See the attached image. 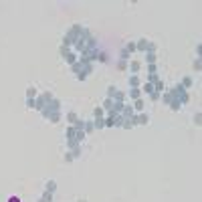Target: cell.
Wrapping results in <instances>:
<instances>
[{"mask_svg":"<svg viewBox=\"0 0 202 202\" xmlns=\"http://www.w3.org/2000/svg\"><path fill=\"white\" fill-rule=\"evenodd\" d=\"M81 31H83V27L81 24H73L69 31L63 34V42L61 45H65V47H69V49H73V45L77 42V38L81 37Z\"/></svg>","mask_w":202,"mask_h":202,"instance_id":"obj_1","label":"cell"},{"mask_svg":"<svg viewBox=\"0 0 202 202\" xmlns=\"http://www.w3.org/2000/svg\"><path fill=\"white\" fill-rule=\"evenodd\" d=\"M168 91H170L172 99H174V101H178L180 105H186V103L190 101V93H188L186 89H184L182 85H180V83H176L172 89H168Z\"/></svg>","mask_w":202,"mask_h":202,"instance_id":"obj_2","label":"cell"},{"mask_svg":"<svg viewBox=\"0 0 202 202\" xmlns=\"http://www.w3.org/2000/svg\"><path fill=\"white\" fill-rule=\"evenodd\" d=\"M135 51L137 53H158V45L150 38H137L135 41Z\"/></svg>","mask_w":202,"mask_h":202,"instance_id":"obj_3","label":"cell"},{"mask_svg":"<svg viewBox=\"0 0 202 202\" xmlns=\"http://www.w3.org/2000/svg\"><path fill=\"white\" fill-rule=\"evenodd\" d=\"M61 111V99H57V97H53L49 103H47V107L41 111L42 113V117L45 119H49V115H53V113H59Z\"/></svg>","mask_w":202,"mask_h":202,"instance_id":"obj_4","label":"cell"},{"mask_svg":"<svg viewBox=\"0 0 202 202\" xmlns=\"http://www.w3.org/2000/svg\"><path fill=\"white\" fill-rule=\"evenodd\" d=\"M53 97H55V95H53L51 91H42L41 95H37V99H34V101H37V103H34V109H37V111H42V109L47 107V103L53 99Z\"/></svg>","mask_w":202,"mask_h":202,"instance_id":"obj_5","label":"cell"},{"mask_svg":"<svg viewBox=\"0 0 202 202\" xmlns=\"http://www.w3.org/2000/svg\"><path fill=\"white\" fill-rule=\"evenodd\" d=\"M105 127H121V115L107 113L105 115Z\"/></svg>","mask_w":202,"mask_h":202,"instance_id":"obj_6","label":"cell"},{"mask_svg":"<svg viewBox=\"0 0 202 202\" xmlns=\"http://www.w3.org/2000/svg\"><path fill=\"white\" fill-rule=\"evenodd\" d=\"M127 85H130V89H140L141 87L140 75H130V77H127Z\"/></svg>","mask_w":202,"mask_h":202,"instance_id":"obj_7","label":"cell"},{"mask_svg":"<svg viewBox=\"0 0 202 202\" xmlns=\"http://www.w3.org/2000/svg\"><path fill=\"white\" fill-rule=\"evenodd\" d=\"M126 99H127L126 91H121V89H115V93H113V97H111V101H117V103H126Z\"/></svg>","mask_w":202,"mask_h":202,"instance_id":"obj_8","label":"cell"},{"mask_svg":"<svg viewBox=\"0 0 202 202\" xmlns=\"http://www.w3.org/2000/svg\"><path fill=\"white\" fill-rule=\"evenodd\" d=\"M127 69H130V73H131V75H137V73H140V69H141V63L134 59V61H130V63H127Z\"/></svg>","mask_w":202,"mask_h":202,"instance_id":"obj_9","label":"cell"},{"mask_svg":"<svg viewBox=\"0 0 202 202\" xmlns=\"http://www.w3.org/2000/svg\"><path fill=\"white\" fill-rule=\"evenodd\" d=\"M63 59H65V61L69 63V65H75V63L79 61V55H77L75 51H69V53H67V55H65V57H63Z\"/></svg>","mask_w":202,"mask_h":202,"instance_id":"obj_10","label":"cell"},{"mask_svg":"<svg viewBox=\"0 0 202 202\" xmlns=\"http://www.w3.org/2000/svg\"><path fill=\"white\" fill-rule=\"evenodd\" d=\"M135 119H137V126H148L150 123V115L148 113H135Z\"/></svg>","mask_w":202,"mask_h":202,"instance_id":"obj_11","label":"cell"},{"mask_svg":"<svg viewBox=\"0 0 202 202\" xmlns=\"http://www.w3.org/2000/svg\"><path fill=\"white\" fill-rule=\"evenodd\" d=\"M131 107H134V111H135V113H144V99H141V97H140V99H135Z\"/></svg>","mask_w":202,"mask_h":202,"instance_id":"obj_12","label":"cell"},{"mask_svg":"<svg viewBox=\"0 0 202 202\" xmlns=\"http://www.w3.org/2000/svg\"><path fill=\"white\" fill-rule=\"evenodd\" d=\"M158 61V53H145V63L148 65H156Z\"/></svg>","mask_w":202,"mask_h":202,"instance_id":"obj_13","label":"cell"},{"mask_svg":"<svg viewBox=\"0 0 202 202\" xmlns=\"http://www.w3.org/2000/svg\"><path fill=\"white\" fill-rule=\"evenodd\" d=\"M141 93H145V95H150V93H154V85L152 83H148V81H145V83H141Z\"/></svg>","mask_w":202,"mask_h":202,"instance_id":"obj_14","label":"cell"},{"mask_svg":"<svg viewBox=\"0 0 202 202\" xmlns=\"http://www.w3.org/2000/svg\"><path fill=\"white\" fill-rule=\"evenodd\" d=\"M180 85H182V87L188 91V89H192V85H194V79H192V77H184V79H182V83H180Z\"/></svg>","mask_w":202,"mask_h":202,"instance_id":"obj_15","label":"cell"},{"mask_svg":"<svg viewBox=\"0 0 202 202\" xmlns=\"http://www.w3.org/2000/svg\"><path fill=\"white\" fill-rule=\"evenodd\" d=\"M160 99H162V103H164V105H170V103H172V95H170L168 89H166V91L160 95Z\"/></svg>","mask_w":202,"mask_h":202,"instance_id":"obj_16","label":"cell"},{"mask_svg":"<svg viewBox=\"0 0 202 202\" xmlns=\"http://www.w3.org/2000/svg\"><path fill=\"white\" fill-rule=\"evenodd\" d=\"M154 91H156V93H164L166 91V85H164V81H156V83H154Z\"/></svg>","mask_w":202,"mask_h":202,"instance_id":"obj_17","label":"cell"},{"mask_svg":"<svg viewBox=\"0 0 202 202\" xmlns=\"http://www.w3.org/2000/svg\"><path fill=\"white\" fill-rule=\"evenodd\" d=\"M75 148H81V141H77L75 137H73V140H67V150H69V152L75 150Z\"/></svg>","mask_w":202,"mask_h":202,"instance_id":"obj_18","label":"cell"},{"mask_svg":"<svg viewBox=\"0 0 202 202\" xmlns=\"http://www.w3.org/2000/svg\"><path fill=\"white\" fill-rule=\"evenodd\" d=\"M93 127H95V130H103V127H105V117L93 119Z\"/></svg>","mask_w":202,"mask_h":202,"instance_id":"obj_19","label":"cell"},{"mask_svg":"<svg viewBox=\"0 0 202 202\" xmlns=\"http://www.w3.org/2000/svg\"><path fill=\"white\" fill-rule=\"evenodd\" d=\"M105 115H107V113L103 111V107H101V105H97L95 109H93V119H97V117H105Z\"/></svg>","mask_w":202,"mask_h":202,"instance_id":"obj_20","label":"cell"},{"mask_svg":"<svg viewBox=\"0 0 202 202\" xmlns=\"http://www.w3.org/2000/svg\"><path fill=\"white\" fill-rule=\"evenodd\" d=\"M75 134H77V131H75V127H73V126H69L67 130H65V141H67V140H73V137H75Z\"/></svg>","mask_w":202,"mask_h":202,"instance_id":"obj_21","label":"cell"},{"mask_svg":"<svg viewBox=\"0 0 202 202\" xmlns=\"http://www.w3.org/2000/svg\"><path fill=\"white\" fill-rule=\"evenodd\" d=\"M61 117H63V113L59 111V113H53V115H49V119H47V121H49V123H59V121H61Z\"/></svg>","mask_w":202,"mask_h":202,"instance_id":"obj_22","label":"cell"},{"mask_svg":"<svg viewBox=\"0 0 202 202\" xmlns=\"http://www.w3.org/2000/svg\"><path fill=\"white\" fill-rule=\"evenodd\" d=\"M140 97H141V89H130V99L131 101L140 99Z\"/></svg>","mask_w":202,"mask_h":202,"instance_id":"obj_23","label":"cell"},{"mask_svg":"<svg viewBox=\"0 0 202 202\" xmlns=\"http://www.w3.org/2000/svg\"><path fill=\"white\" fill-rule=\"evenodd\" d=\"M77 119H79V115H77L75 111H69V113H67V121H69V126H73Z\"/></svg>","mask_w":202,"mask_h":202,"instance_id":"obj_24","label":"cell"},{"mask_svg":"<svg viewBox=\"0 0 202 202\" xmlns=\"http://www.w3.org/2000/svg\"><path fill=\"white\" fill-rule=\"evenodd\" d=\"M123 49L127 51V53H135V41H130V42H126V45H123Z\"/></svg>","mask_w":202,"mask_h":202,"instance_id":"obj_25","label":"cell"},{"mask_svg":"<svg viewBox=\"0 0 202 202\" xmlns=\"http://www.w3.org/2000/svg\"><path fill=\"white\" fill-rule=\"evenodd\" d=\"M37 95H38V91L34 87H28L27 89V99H37Z\"/></svg>","mask_w":202,"mask_h":202,"instance_id":"obj_26","label":"cell"},{"mask_svg":"<svg viewBox=\"0 0 202 202\" xmlns=\"http://www.w3.org/2000/svg\"><path fill=\"white\" fill-rule=\"evenodd\" d=\"M45 190L47 192H55V190H57V182H55V180H49L47 186H45Z\"/></svg>","mask_w":202,"mask_h":202,"instance_id":"obj_27","label":"cell"},{"mask_svg":"<svg viewBox=\"0 0 202 202\" xmlns=\"http://www.w3.org/2000/svg\"><path fill=\"white\" fill-rule=\"evenodd\" d=\"M101 107H103V111H105V113H109V111H111V107H113V101H111V99H105Z\"/></svg>","mask_w":202,"mask_h":202,"instance_id":"obj_28","label":"cell"},{"mask_svg":"<svg viewBox=\"0 0 202 202\" xmlns=\"http://www.w3.org/2000/svg\"><path fill=\"white\" fill-rule=\"evenodd\" d=\"M93 130H95V127H93V119H89V121H85V127H83V131H85V134H91Z\"/></svg>","mask_w":202,"mask_h":202,"instance_id":"obj_29","label":"cell"},{"mask_svg":"<svg viewBox=\"0 0 202 202\" xmlns=\"http://www.w3.org/2000/svg\"><path fill=\"white\" fill-rule=\"evenodd\" d=\"M192 67H194V71H196V73H200V71H202V61H200L198 57H194V63H192Z\"/></svg>","mask_w":202,"mask_h":202,"instance_id":"obj_30","label":"cell"},{"mask_svg":"<svg viewBox=\"0 0 202 202\" xmlns=\"http://www.w3.org/2000/svg\"><path fill=\"white\" fill-rule=\"evenodd\" d=\"M73 127H75V131H81L85 127V119H77V121L73 123Z\"/></svg>","mask_w":202,"mask_h":202,"instance_id":"obj_31","label":"cell"},{"mask_svg":"<svg viewBox=\"0 0 202 202\" xmlns=\"http://www.w3.org/2000/svg\"><path fill=\"white\" fill-rule=\"evenodd\" d=\"M194 126L196 127L202 126V113H200V111H196V113H194Z\"/></svg>","mask_w":202,"mask_h":202,"instance_id":"obj_32","label":"cell"},{"mask_svg":"<svg viewBox=\"0 0 202 202\" xmlns=\"http://www.w3.org/2000/svg\"><path fill=\"white\" fill-rule=\"evenodd\" d=\"M85 137H87V134H85L83 130H81V131H77V134H75V140H77V141H81V144L85 141Z\"/></svg>","mask_w":202,"mask_h":202,"instance_id":"obj_33","label":"cell"},{"mask_svg":"<svg viewBox=\"0 0 202 202\" xmlns=\"http://www.w3.org/2000/svg\"><path fill=\"white\" fill-rule=\"evenodd\" d=\"M41 198L45 200V202H53V192H47V190H45V192H42V196H41Z\"/></svg>","mask_w":202,"mask_h":202,"instance_id":"obj_34","label":"cell"},{"mask_svg":"<svg viewBox=\"0 0 202 202\" xmlns=\"http://www.w3.org/2000/svg\"><path fill=\"white\" fill-rule=\"evenodd\" d=\"M119 61H130V53L126 49H121V53H119Z\"/></svg>","mask_w":202,"mask_h":202,"instance_id":"obj_35","label":"cell"},{"mask_svg":"<svg viewBox=\"0 0 202 202\" xmlns=\"http://www.w3.org/2000/svg\"><path fill=\"white\" fill-rule=\"evenodd\" d=\"M156 81H160V75H158V73H156V75H148V83H156Z\"/></svg>","mask_w":202,"mask_h":202,"instance_id":"obj_36","label":"cell"},{"mask_svg":"<svg viewBox=\"0 0 202 202\" xmlns=\"http://www.w3.org/2000/svg\"><path fill=\"white\" fill-rule=\"evenodd\" d=\"M160 95H162V93H156V91H154V93H150V101H154V103H156V101H160Z\"/></svg>","mask_w":202,"mask_h":202,"instance_id":"obj_37","label":"cell"},{"mask_svg":"<svg viewBox=\"0 0 202 202\" xmlns=\"http://www.w3.org/2000/svg\"><path fill=\"white\" fill-rule=\"evenodd\" d=\"M117 69L119 71H127V61H117Z\"/></svg>","mask_w":202,"mask_h":202,"instance_id":"obj_38","label":"cell"},{"mask_svg":"<svg viewBox=\"0 0 202 202\" xmlns=\"http://www.w3.org/2000/svg\"><path fill=\"white\" fill-rule=\"evenodd\" d=\"M69 51H71V49H69V47H65V45H61V47H59V53H61V57H65Z\"/></svg>","mask_w":202,"mask_h":202,"instance_id":"obj_39","label":"cell"},{"mask_svg":"<svg viewBox=\"0 0 202 202\" xmlns=\"http://www.w3.org/2000/svg\"><path fill=\"white\" fill-rule=\"evenodd\" d=\"M71 156L75 158V160H77V158H81V148H75V150H71Z\"/></svg>","mask_w":202,"mask_h":202,"instance_id":"obj_40","label":"cell"},{"mask_svg":"<svg viewBox=\"0 0 202 202\" xmlns=\"http://www.w3.org/2000/svg\"><path fill=\"white\" fill-rule=\"evenodd\" d=\"M148 73L150 75H156L158 73V65H148Z\"/></svg>","mask_w":202,"mask_h":202,"instance_id":"obj_41","label":"cell"},{"mask_svg":"<svg viewBox=\"0 0 202 202\" xmlns=\"http://www.w3.org/2000/svg\"><path fill=\"white\" fill-rule=\"evenodd\" d=\"M194 53H196V57L200 59V55H202V45L198 42V45H196V49H194Z\"/></svg>","mask_w":202,"mask_h":202,"instance_id":"obj_42","label":"cell"},{"mask_svg":"<svg viewBox=\"0 0 202 202\" xmlns=\"http://www.w3.org/2000/svg\"><path fill=\"white\" fill-rule=\"evenodd\" d=\"M34 103H37L34 99H27V107L28 109H34Z\"/></svg>","mask_w":202,"mask_h":202,"instance_id":"obj_43","label":"cell"},{"mask_svg":"<svg viewBox=\"0 0 202 202\" xmlns=\"http://www.w3.org/2000/svg\"><path fill=\"white\" fill-rule=\"evenodd\" d=\"M73 160H75V158L71 156V152H67V154H65V162H67V164H69V162H73Z\"/></svg>","mask_w":202,"mask_h":202,"instance_id":"obj_44","label":"cell"},{"mask_svg":"<svg viewBox=\"0 0 202 202\" xmlns=\"http://www.w3.org/2000/svg\"><path fill=\"white\" fill-rule=\"evenodd\" d=\"M8 202H20V198H18V196H10V198H8Z\"/></svg>","mask_w":202,"mask_h":202,"instance_id":"obj_45","label":"cell"},{"mask_svg":"<svg viewBox=\"0 0 202 202\" xmlns=\"http://www.w3.org/2000/svg\"><path fill=\"white\" fill-rule=\"evenodd\" d=\"M38 202H45V200H42V198H38Z\"/></svg>","mask_w":202,"mask_h":202,"instance_id":"obj_46","label":"cell"},{"mask_svg":"<svg viewBox=\"0 0 202 202\" xmlns=\"http://www.w3.org/2000/svg\"><path fill=\"white\" fill-rule=\"evenodd\" d=\"M77 202H87V200H77Z\"/></svg>","mask_w":202,"mask_h":202,"instance_id":"obj_47","label":"cell"}]
</instances>
